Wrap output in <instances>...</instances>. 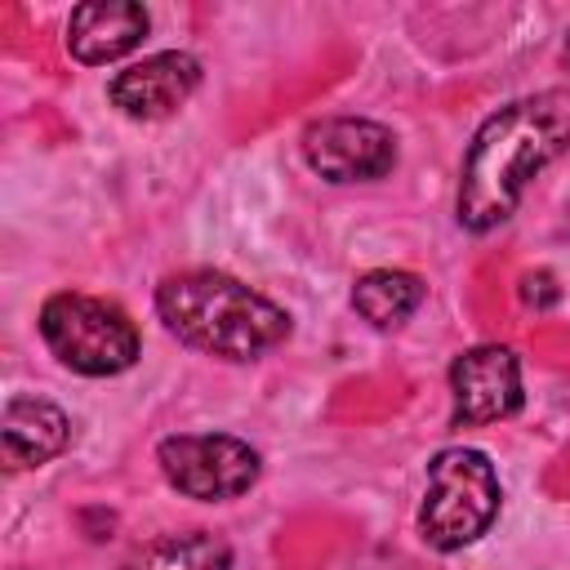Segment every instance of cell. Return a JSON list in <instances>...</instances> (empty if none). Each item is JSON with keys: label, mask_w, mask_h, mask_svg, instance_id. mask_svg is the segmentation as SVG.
I'll use <instances>...</instances> for the list:
<instances>
[{"label": "cell", "mask_w": 570, "mask_h": 570, "mask_svg": "<svg viewBox=\"0 0 570 570\" xmlns=\"http://www.w3.org/2000/svg\"><path fill=\"white\" fill-rule=\"evenodd\" d=\"M196 85H200V62L183 49H165L116 71L107 98L129 120H165L196 94Z\"/></svg>", "instance_id": "ba28073f"}, {"label": "cell", "mask_w": 570, "mask_h": 570, "mask_svg": "<svg viewBox=\"0 0 570 570\" xmlns=\"http://www.w3.org/2000/svg\"><path fill=\"white\" fill-rule=\"evenodd\" d=\"M156 463H160L165 481L178 494L200 499V503L240 499L263 472L258 450L249 441L232 436V432H178V436H165L156 445Z\"/></svg>", "instance_id": "5b68a950"}, {"label": "cell", "mask_w": 570, "mask_h": 570, "mask_svg": "<svg viewBox=\"0 0 570 570\" xmlns=\"http://www.w3.org/2000/svg\"><path fill=\"white\" fill-rule=\"evenodd\" d=\"M71 441V419L45 396H9L0 414V450L4 468H40L58 459Z\"/></svg>", "instance_id": "30bf717a"}, {"label": "cell", "mask_w": 570, "mask_h": 570, "mask_svg": "<svg viewBox=\"0 0 570 570\" xmlns=\"http://www.w3.org/2000/svg\"><path fill=\"white\" fill-rule=\"evenodd\" d=\"M499 517V476L481 450L445 445L428 463V494L419 508V534L436 552L476 543Z\"/></svg>", "instance_id": "3957f363"}, {"label": "cell", "mask_w": 570, "mask_h": 570, "mask_svg": "<svg viewBox=\"0 0 570 570\" xmlns=\"http://www.w3.org/2000/svg\"><path fill=\"white\" fill-rule=\"evenodd\" d=\"M40 338L58 356V365L85 374V379H111L125 374L138 361V325L120 303L94 298V294H49L40 307Z\"/></svg>", "instance_id": "277c9868"}, {"label": "cell", "mask_w": 570, "mask_h": 570, "mask_svg": "<svg viewBox=\"0 0 570 570\" xmlns=\"http://www.w3.org/2000/svg\"><path fill=\"white\" fill-rule=\"evenodd\" d=\"M428 285L414 276V272H401V267H374L365 272L356 285H352V307L374 325V330H396L405 325L419 303H423Z\"/></svg>", "instance_id": "8fae6325"}, {"label": "cell", "mask_w": 570, "mask_h": 570, "mask_svg": "<svg viewBox=\"0 0 570 570\" xmlns=\"http://www.w3.org/2000/svg\"><path fill=\"white\" fill-rule=\"evenodd\" d=\"M450 423L454 428H485L499 419H512L521 410V361L512 347L481 343L454 356L450 365Z\"/></svg>", "instance_id": "52a82bcc"}, {"label": "cell", "mask_w": 570, "mask_h": 570, "mask_svg": "<svg viewBox=\"0 0 570 570\" xmlns=\"http://www.w3.org/2000/svg\"><path fill=\"white\" fill-rule=\"evenodd\" d=\"M303 160L325 183H374L396 165V134L361 116H325L303 129Z\"/></svg>", "instance_id": "8992f818"}, {"label": "cell", "mask_w": 570, "mask_h": 570, "mask_svg": "<svg viewBox=\"0 0 570 570\" xmlns=\"http://www.w3.org/2000/svg\"><path fill=\"white\" fill-rule=\"evenodd\" d=\"M561 58H566V67H570V36H566V49H561Z\"/></svg>", "instance_id": "5bb4252c"}, {"label": "cell", "mask_w": 570, "mask_h": 570, "mask_svg": "<svg viewBox=\"0 0 570 570\" xmlns=\"http://www.w3.org/2000/svg\"><path fill=\"white\" fill-rule=\"evenodd\" d=\"M566 151H570V89H539L485 116L459 169V196H454L459 227L481 236L508 223L525 187Z\"/></svg>", "instance_id": "6da1fadb"}, {"label": "cell", "mask_w": 570, "mask_h": 570, "mask_svg": "<svg viewBox=\"0 0 570 570\" xmlns=\"http://www.w3.org/2000/svg\"><path fill=\"white\" fill-rule=\"evenodd\" d=\"M156 312L183 347L218 361H236V365L267 356L294 330L285 307H276L245 281L214 267L165 276L156 285Z\"/></svg>", "instance_id": "7a4b0ae2"}, {"label": "cell", "mask_w": 570, "mask_h": 570, "mask_svg": "<svg viewBox=\"0 0 570 570\" xmlns=\"http://www.w3.org/2000/svg\"><path fill=\"white\" fill-rule=\"evenodd\" d=\"M151 18L134 0H85L67 18V53L85 67H102L142 45Z\"/></svg>", "instance_id": "9c48e42d"}, {"label": "cell", "mask_w": 570, "mask_h": 570, "mask_svg": "<svg viewBox=\"0 0 570 570\" xmlns=\"http://www.w3.org/2000/svg\"><path fill=\"white\" fill-rule=\"evenodd\" d=\"M561 298V285L552 272H525L521 276V303L525 307H552Z\"/></svg>", "instance_id": "4fadbf2b"}, {"label": "cell", "mask_w": 570, "mask_h": 570, "mask_svg": "<svg viewBox=\"0 0 570 570\" xmlns=\"http://www.w3.org/2000/svg\"><path fill=\"white\" fill-rule=\"evenodd\" d=\"M120 570H232V548L209 530H183L134 548Z\"/></svg>", "instance_id": "7c38bea8"}]
</instances>
